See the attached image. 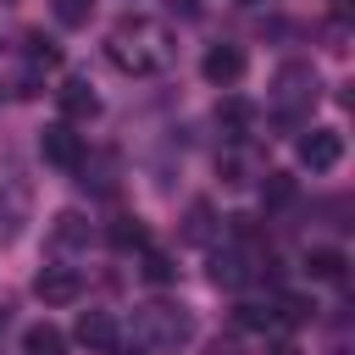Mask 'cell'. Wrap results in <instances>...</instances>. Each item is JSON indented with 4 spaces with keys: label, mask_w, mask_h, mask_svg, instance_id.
<instances>
[{
    "label": "cell",
    "mask_w": 355,
    "mask_h": 355,
    "mask_svg": "<svg viewBox=\"0 0 355 355\" xmlns=\"http://www.w3.org/2000/svg\"><path fill=\"white\" fill-rule=\"evenodd\" d=\"M105 55H111V67H116V72L155 78V72H166V67H172L178 44H172V33H166L155 17H122V22L105 33Z\"/></svg>",
    "instance_id": "6da1fadb"
},
{
    "label": "cell",
    "mask_w": 355,
    "mask_h": 355,
    "mask_svg": "<svg viewBox=\"0 0 355 355\" xmlns=\"http://www.w3.org/2000/svg\"><path fill=\"white\" fill-rule=\"evenodd\" d=\"M194 338V316L183 311V305H172V300H150V305H139V316H133V344L139 349H183Z\"/></svg>",
    "instance_id": "7a4b0ae2"
},
{
    "label": "cell",
    "mask_w": 355,
    "mask_h": 355,
    "mask_svg": "<svg viewBox=\"0 0 355 355\" xmlns=\"http://www.w3.org/2000/svg\"><path fill=\"white\" fill-rule=\"evenodd\" d=\"M316 100H322V78H316V67H305V61L277 67V78H272V111H277V122H300V116H311Z\"/></svg>",
    "instance_id": "3957f363"
},
{
    "label": "cell",
    "mask_w": 355,
    "mask_h": 355,
    "mask_svg": "<svg viewBox=\"0 0 355 355\" xmlns=\"http://www.w3.org/2000/svg\"><path fill=\"white\" fill-rule=\"evenodd\" d=\"M39 155H44L50 166H61V172H78V161H83V133H78L72 122H50V128L39 133Z\"/></svg>",
    "instance_id": "277c9868"
},
{
    "label": "cell",
    "mask_w": 355,
    "mask_h": 355,
    "mask_svg": "<svg viewBox=\"0 0 355 355\" xmlns=\"http://www.w3.org/2000/svg\"><path fill=\"white\" fill-rule=\"evenodd\" d=\"M300 161H305L311 172H333V166L344 161V133H338V128H311V133L300 139Z\"/></svg>",
    "instance_id": "5b68a950"
},
{
    "label": "cell",
    "mask_w": 355,
    "mask_h": 355,
    "mask_svg": "<svg viewBox=\"0 0 355 355\" xmlns=\"http://www.w3.org/2000/svg\"><path fill=\"white\" fill-rule=\"evenodd\" d=\"M250 277H255V250L227 244V250L211 255V283H216V288H244Z\"/></svg>",
    "instance_id": "8992f818"
},
{
    "label": "cell",
    "mask_w": 355,
    "mask_h": 355,
    "mask_svg": "<svg viewBox=\"0 0 355 355\" xmlns=\"http://www.w3.org/2000/svg\"><path fill=\"white\" fill-rule=\"evenodd\" d=\"M33 294H39L44 305H72V300L83 294V277H78L72 266H44V272L33 277Z\"/></svg>",
    "instance_id": "52a82bcc"
},
{
    "label": "cell",
    "mask_w": 355,
    "mask_h": 355,
    "mask_svg": "<svg viewBox=\"0 0 355 355\" xmlns=\"http://www.w3.org/2000/svg\"><path fill=\"white\" fill-rule=\"evenodd\" d=\"M200 72H205L216 89H227V83L244 78V50H239V44H211L205 61H200Z\"/></svg>",
    "instance_id": "ba28073f"
},
{
    "label": "cell",
    "mask_w": 355,
    "mask_h": 355,
    "mask_svg": "<svg viewBox=\"0 0 355 355\" xmlns=\"http://www.w3.org/2000/svg\"><path fill=\"white\" fill-rule=\"evenodd\" d=\"M55 100H61V116H67V122H89V116L100 111V94L89 89V78H67V83L55 89Z\"/></svg>",
    "instance_id": "9c48e42d"
},
{
    "label": "cell",
    "mask_w": 355,
    "mask_h": 355,
    "mask_svg": "<svg viewBox=\"0 0 355 355\" xmlns=\"http://www.w3.org/2000/svg\"><path fill=\"white\" fill-rule=\"evenodd\" d=\"M78 344H83L89 355H111V349H116V322H111L105 311H83V316H78Z\"/></svg>",
    "instance_id": "30bf717a"
},
{
    "label": "cell",
    "mask_w": 355,
    "mask_h": 355,
    "mask_svg": "<svg viewBox=\"0 0 355 355\" xmlns=\"http://www.w3.org/2000/svg\"><path fill=\"white\" fill-rule=\"evenodd\" d=\"M250 122H255L250 100H222V105H216V128H222L227 144H244V139H250Z\"/></svg>",
    "instance_id": "8fae6325"
},
{
    "label": "cell",
    "mask_w": 355,
    "mask_h": 355,
    "mask_svg": "<svg viewBox=\"0 0 355 355\" xmlns=\"http://www.w3.org/2000/svg\"><path fill=\"white\" fill-rule=\"evenodd\" d=\"M22 355H67V338H61V327H50V322L28 327V333H22Z\"/></svg>",
    "instance_id": "7c38bea8"
},
{
    "label": "cell",
    "mask_w": 355,
    "mask_h": 355,
    "mask_svg": "<svg viewBox=\"0 0 355 355\" xmlns=\"http://www.w3.org/2000/svg\"><path fill=\"white\" fill-rule=\"evenodd\" d=\"M50 244H61V250L89 244V222H83L78 211H61V216H55V227H50Z\"/></svg>",
    "instance_id": "4fadbf2b"
},
{
    "label": "cell",
    "mask_w": 355,
    "mask_h": 355,
    "mask_svg": "<svg viewBox=\"0 0 355 355\" xmlns=\"http://www.w3.org/2000/svg\"><path fill=\"white\" fill-rule=\"evenodd\" d=\"M305 272H311L316 283H338V277H344V255H338V250H311V255H305Z\"/></svg>",
    "instance_id": "5bb4252c"
},
{
    "label": "cell",
    "mask_w": 355,
    "mask_h": 355,
    "mask_svg": "<svg viewBox=\"0 0 355 355\" xmlns=\"http://www.w3.org/2000/svg\"><path fill=\"white\" fill-rule=\"evenodd\" d=\"M111 244H116V250H144V244H150V233H144V222H139V216H116Z\"/></svg>",
    "instance_id": "9a60e30c"
},
{
    "label": "cell",
    "mask_w": 355,
    "mask_h": 355,
    "mask_svg": "<svg viewBox=\"0 0 355 355\" xmlns=\"http://www.w3.org/2000/svg\"><path fill=\"white\" fill-rule=\"evenodd\" d=\"M94 17V0H55V22H67V28H83Z\"/></svg>",
    "instance_id": "2e32d148"
},
{
    "label": "cell",
    "mask_w": 355,
    "mask_h": 355,
    "mask_svg": "<svg viewBox=\"0 0 355 355\" xmlns=\"http://www.w3.org/2000/svg\"><path fill=\"white\" fill-rule=\"evenodd\" d=\"M211 222H216V216H211V205H194V211H189V227H183V233H189L194 244H211V233H216Z\"/></svg>",
    "instance_id": "e0dca14e"
},
{
    "label": "cell",
    "mask_w": 355,
    "mask_h": 355,
    "mask_svg": "<svg viewBox=\"0 0 355 355\" xmlns=\"http://www.w3.org/2000/svg\"><path fill=\"white\" fill-rule=\"evenodd\" d=\"M144 277H150V283H172V277H178L172 255H161V250H144Z\"/></svg>",
    "instance_id": "ac0fdd59"
},
{
    "label": "cell",
    "mask_w": 355,
    "mask_h": 355,
    "mask_svg": "<svg viewBox=\"0 0 355 355\" xmlns=\"http://www.w3.org/2000/svg\"><path fill=\"white\" fill-rule=\"evenodd\" d=\"M239 327H277V311L250 300V305H239Z\"/></svg>",
    "instance_id": "d6986e66"
},
{
    "label": "cell",
    "mask_w": 355,
    "mask_h": 355,
    "mask_svg": "<svg viewBox=\"0 0 355 355\" xmlns=\"http://www.w3.org/2000/svg\"><path fill=\"white\" fill-rule=\"evenodd\" d=\"M272 205H283V200H294V178L288 172H266V189H261Z\"/></svg>",
    "instance_id": "ffe728a7"
},
{
    "label": "cell",
    "mask_w": 355,
    "mask_h": 355,
    "mask_svg": "<svg viewBox=\"0 0 355 355\" xmlns=\"http://www.w3.org/2000/svg\"><path fill=\"white\" fill-rule=\"evenodd\" d=\"M250 6H255V0H250Z\"/></svg>",
    "instance_id": "44dd1931"
}]
</instances>
